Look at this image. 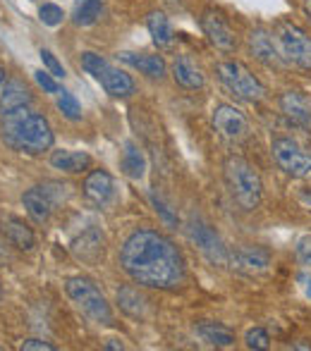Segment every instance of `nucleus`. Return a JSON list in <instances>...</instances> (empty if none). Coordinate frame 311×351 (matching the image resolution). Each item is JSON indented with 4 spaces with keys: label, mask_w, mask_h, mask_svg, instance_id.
I'll return each mask as SVG.
<instances>
[{
    "label": "nucleus",
    "mask_w": 311,
    "mask_h": 351,
    "mask_svg": "<svg viewBox=\"0 0 311 351\" xmlns=\"http://www.w3.org/2000/svg\"><path fill=\"white\" fill-rule=\"evenodd\" d=\"M233 265L240 273L254 275V273H264L270 265V254L261 246H240L233 256H230Z\"/></svg>",
    "instance_id": "obj_13"
},
{
    "label": "nucleus",
    "mask_w": 311,
    "mask_h": 351,
    "mask_svg": "<svg viewBox=\"0 0 311 351\" xmlns=\"http://www.w3.org/2000/svg\"><path fill=\"white\" fill-rule=\"evenodd\" d=\"M0 296H3V285H0Z\"/></svg>",
    "instance_id": "obj_40"
},
{
    "label": "nucleus",
    "mask_w": 311,
    "mask_h": 351,
    "mask_svg": "<svg viewBox=\"0 0 311 351\" xmlns=\"http://www.w3.org/2000/svg\"><path fill=\"white\" fill-rule=\"evenodd\" d=\"M122 172H125L130 180H141L146 172V158L141 153V148L137 146L135 141H127L125 143V151H122Z\"/></svg>",
    "instance_id": "obj_24"
},
{
    "label": "nucleus",
    "mask_w": 311,
    "mask_h": 351,
    "mask_svg": "<svg viewBox=\"0 0 311 351\" xmlns=\"http://www.w3.org/2000/svg\"><path fill=\"white\" fill-rule=\"evenodd\" d=\"M106 58H101L98 53H91V51H87V53H82V67L87 70L91 77H96L98 72H101V67L106 65Z\"/></svg>",
    "instance_id": "obj_31"
},
{
    "label": "nucleus",
    "mask_w": 311,
    "mask_h": 351,
    "mask_svg": "<svg viewBox=\"0 0 311 351\" xmlns=\"http://www.w3.org/2000/svg\"><path fill=\"white\" fill-rule=\"evenodd\" d=\"M309 296H311V287H309Z\"/></svg>",
    "instance_id": "obj_42"
},
{
    "label": "nucleus",
    "mask_w": 311,
    "mask_h": 351,
    "mask_svg": "<svg viewBox=\"0 0 311 351\" xmlns=\"http://www.w3.org/2000/svg\"><path fill=\"white\" fill-rule=\"evenodd\" d=\"M72 251H75V256L79 261H84V263H96L103 256V239L98 237V232L89 230L87 234H82L72 244Z\"/></svg>",
    "instance_id": "obj_23"
},
{
    "label": "nucleus",
    "mask_w": 311,
    "mask_h": 351,
    "mask_svg": "<svg viewBox=\"0 0 311 351\" xmlns=\"http://www.w3.org/2000/svg\"><path fill=\"white\" fill-rule=\"evenodd\" d=\"M201 29H204L206 38L214 48H218L220 53H233L237 48V36L233 32L225 17L216 10H206L201 14Z\"/></svg>",
    "instance_id": "obj_10"
},
{
    "label": "nucleus",
    "mask_w": 311,
    "mask_h": 351,
    "mask_svg": "<svg viewBox=\"0 0 311 351\" xmlns=\"http://www.w3.org/2000/svg\"><path fill=\"white\" fill-rule=\"evenodd\" d=\"M106 349H122V344H117L115 339H111V342L106 344Z\"/></svg>",
    "instance_id": "obj_38"
},
{
    "label": "nucleus",
    "mask_w": 311,
    "mask_h": 351,
    "mask_svg": "<svg viewBox=\"0 0 311 351\" xmlns=\"http://www.w3.org/2000/svg\"><path fill=\"white\" fill-rule=\"evenodd\" d=\"M280 110L285 112V117H288L292 125H299V127L311 125V108H309L307 98L299 91H285L283 96H280Z\"/></svg>",
    "instance_id": "obj_15"
},
{
    "label": "nucleus",
    "mask_w": 311,
    "mask_h": 351,
    "mask_svg": "<svg viewBox=\"0 0 311 351\" xmlns=\"http://www.w3.org/2000/svg\"><path fill=\"white\" fill-rule=\"evenodd\" d=\"M22 204H24V208H27L29 217H32L34 222L43 225V222L51 220L53 201H51V196H48V191L43 189V186H34V189H29L27 194L22 196Z\"/></svg>",
    "instance_id": "obj_16"
},
{
    "label": "nucleus",
    "mask_w": 311,
    "mask_h": 351,
    "mask_svg": "<svg viewBox=\"0 0 311 351\" xmlns=\"http://www.w3.org/2000/svg\"><path fill=\"white\" fill-rule=\"evenodd\" d=\"M84 196L96 206H108L115 199V182L106 170H91L84 180Z\"/></svg>",
    "instance_id": "obj_12"
},
{
    "label": "nucleus",
    "mask_w": 311,
    "mask_h": 351,
    "mask_svg": "<svg viewBox=\"0 0 311 351\" xmlns=\"http://www.w3.org/2000/svg\"><path fill=\"white\" fill-rule=\"evenodd\" d=\"M34 79H36V84H38V86H41L46 93H60V86H58L56 77H53L51 72L38 70V72H34Z\"/></svg>",
    "instance_id": "obj_33"
},
{
    "label": "nucleus",
    "mask_w": 311,
    "mask_h": 351,
    "mask_svg": "<svg viewBox=\"0 0 311 351\" xmlns=\"http://www.w3.org/2000/svg\"><path fill=\"white\" fill-rule=\"evenodd\" d=\"M96 79L101 82V86L106 88V93H111V96H115V98H127L135 93V82H132L130 74L113 67L111 62H106V65L101 67Z\"/></svg>",
    "instance_id": "obj_14"
},
{
    "label": "nucleus",
    "mask_w": 311,
    "mask_h": 351,
    "mask_svg": "<svg viewBox=\"0 0 311 351\" xmlns=\"http://www.w3.org/2000/svg\"><path fill=\"white\" fill-rule=\"evenodd\" d=\"M244 344L249 349H256V351H264L270 347V337L264 328H251L249 332L244 335Z\"/></svg>",
    "instance_id": "obj_29"
},
{
    "label": "nucleus",
    "mask_w": 311,
    "mask_h": 351,
    "mask_svg": "<svg viewBox=\"0 0 311 351\" xmlns=\"http://www.w3.org/2000/svg\"><path fill=\"white\" fill-rule=\"evenodd\" d=\"M103 12V0H77L72 10V22L77 27H91L98 22Z\"/></svg>",
    "instance_id": "obj_27"
},
{
    "label": "nucleus",
    "mask_w": 311,
    "mask_h": 351,
    "mask_svg": "<svg viewBox=\"0 0 311 351\" xmlns=\"http://www.w3.org/2000/svg\"><path fill=\"white\" fill-rule=\"evenodd\" d=\"M172 79H175V84H180L182 88H189V91L201 88L206 82L201 70L192 62V58H187V56L175 58V62H172Z\"/></svg>",
    "instance_id": "obj_19"
},
{
    "label": "nucleus",
    "mask_w": 311,
    "mask_h": 351,
    "mask_svg": "<svg viewBox=\"0 0 311 351\" xmlns=\"http://www.w3.org/2000/svg\"><path fill=\"white\" fill-rule=\"evenodd\" d=\"M187 234H189V239L196 244V249H199L214 265L230 263L228 249H225V244L220 241V237L216 234V230L209 225V222H204L201 217L194 215L189 220V225H187Z\"/></svg>",
    "instance_id": "obj_8"
},
{
    "label": "nucleus",
    "mask_w": 311,
    "mask_h": 351,
    "mask_svg": "<svg viewBox=\"0 0 311 351\" xmlns=\"http://www.w3.org/2000/svg\"><path fill=\"white\" fill-rule=\"evenodd\" d=\"M151 204H154L156 206V213H161V215H163V220H165L168 222V225H175V215H172V213L170 210H168V206L165 204H163V201L161 199H158V196L156 194H151Z\"/></svg>",
    "instance_id": "obj_36"
},
{
    "label": "nucleus",
    "mask_w": 311,
    "mask_h": 351,
    "mask_svg": "<svg viewBox=\"0 0 311 351\" xmlns=\"http://www.w3.org/2000/svg\"><path fill=\"white\" fill-rule=\"evenodd\" d=\"M146 29H149V34H151V41H154L161 51H170V48L175 46L172 24L163 12H158V10L156 12H149V17H146Z\"/></svg>",
    "instance_id": "obj_18"
},
{
    "label": "nucleus",
    "mask_w": 311,
    "mask_h": 351,
    "mask_svg": "<svg viewBox=\"0 0 311 351\" xmlns=\"http://www.w3.org/2000/svg\"><path fill=\"white\" fill-rule=\"evenodd\" d=\"M120 60L127 62L130 67H135V70H139L141 74H146V77H151V79L165 77V60H163L161 56H146V53H141V56H137V53H122Z\"/></svg>",
    "instance_id": "obj_22"
},
{
    "label": "nucleus",
    "mask_w": 311,
    "mask_h": 351,
    "mask_svg": "<svg viewBox=\"0 0 311 351\" xmlns=\"http://www.w3.org/2000/svg\"><path fill=\"white\" fill-rule=\"evenodd\" d=\"M0 351H5V347H0Z\"/></svg>",
    "instance_id": "obj_41"
},
{
    "label": "nucleus",
    "mask_w": 311,
    "mask_h": 351,
    "mask_svg": "<svg viewBox=\"0 0 311 351\" xmlns=\"http://www.w3.org/2000/svg\"><path fill=\"white\" fill-rule=\"evenodd\" d=\"M41 60H43V65L48 67V72H51L56 79H62V77H65V67H62L60 62H58V58L53 56V53L48 51V48H41Z\"/></svg>",
    "instance_id": "obj_32"
},
{
    "label": "nucleus",
    "mask_w": 311,
    "mask_h": 351,
    "mask_svg": "<svg viewBox=\"0 0 311 351\" xmlns=\"http://www.w3.org/2000/svg\"><path fill=\"white\" fill-rule=\"evenodd\" d=\"M0 232L5 234V239L12 246H17L19 251H32L34 244H36V237H34L32 227L24 225V220L19 217H5L0 222Z\"/></svg>",
    "instance_id": "obj_17"
},
{
    "label": "nucleus",
    "mask_w": 311,
    "mask_h": 351,
    "mask_svg": "<svg viewBox=\"0 0 311 351\" xmlns=\"http://www.w3.org/2000/svg\"><path fill=\"white\" fill-rule=\"evenodd\" d=\"M302 10H304V17H307L311 24V0H302Z\"/></svg>",
    "instance_id": "obj_37"
},
{
    "label": "nucleus",
    "mask_w": 311,
    "mask_h": 351,
    "mask_svg": "<svg viewBox=\"0 0 311 351\" xmlns=\"http://www.w3.org/2000/svg\"><path fill=\"white\" fill-rule=\"evenodd\" d=\"M3 139L14 151L38 156L53 146V130L43 115L19 108L3 115Z\"/></svg>",
    "instance_id": "obj_2"
},
{
    "label": "nucleus",
    "mask_w": 311,
    "mask_h": 351,
    "mask_svg": "<svg viewBox=\"0 0 311 351\" xmlns=\"http://www.w3.org/2000/svg\"><path fill=\"white\" fill-rule=\"evenodd\" d=\"M120 268L135 285L149 289H177L187 268L180 249L156 230H137L120 249Z\"/></svg>",
    "instance_id": "obj_1"
},
{
    "label": "nucleus",
    "mask_w": 311,
    "mask_h": 351,
    "mask_svg": "<svg viewBox=\"0 0 311 351\" xmlns=\"http://www.w3.org/2000/svg\"><path fill=\"white\" fill-rule=\"evenodd\" d=\"M297 258L302 265H311V237H304L297 244Z\"/></svg>",
    "instance_id": "obj_35"
},
{
    "label": "nucleus",
    "mask_w": 311,
    "mask_h": 351,
    "mask_svg": "<svg viewBox=\"0 0 311 351\" xmlns=\"http://www.w3.org/2000/svg\"><path fill=\"white\" fill-rule=\"evenodd\" d=\"M58 108H60V112L67 117V120L77 122L79 117H82V106H79V101L72 93L67 91H60L58 93Z\"/></svg>",
    "instance_id": "obj_28"
},
{
    "label": "nucleus",
    "mask_w": 311,
    "mask_h": 351,
    "mask_svg": "<svg viewBox=\"0 0 311 351\" xmlns=\"http://www.w3.org/2000/svg\"><path fill=\"white\" fill-rule=\"evenodd\" d=\"M216 74H218L220 84L233 93L235 98L246 103H259L266 98V86L261 79L246 65L237 60H223L216 65Z\"/></svg>",
    "instance_id": "obj_5"
},
{
    "label": "nucleus",
    "mask_w": 311,
    "mask_h": 351,
    "mask_svg": "<svg viewBox=\"0 0 311 351\" xmlns=\"http://www.w3.org/2000/svg\"><path fill=\"white\" fill-rule=\"evenodd\" d=\"M3 86H5V70L0 67V91H3Z\"/></svg>",
    "instance_id": "obj_39"
},
{
    "label": "nucleus",
    "mask_w": 311,
    "mask_h": 351,
    "mask_svg": "<svg viewBox=\"0 0 311 351\" xmlns=\"http://www.w3.org/2000/svg\"><path fill=\"white\" fill-rule=\"evenodd\" d=\"M65 291L70 296V301L87 315L91 323L96 325H115V315H113V308L108 304V299L101 294L96 285L91 280L82 278H67L65 280Z\"/></svg>",
    "instance_id": "obj_4"
},
{
    "label": "nucleus",
    "mask_w": 311,
    "mask_h": 351,
    "mask_svg": "<svg viewBox=\"0 0 311 351\" xmlns=\"http://www.w3.org/2000/svg\"><path fill=\"white\" fill-rule=\"evenodd\" d=\"M117 304H120L122 313H127L130 318H144L146 299L135 287H122V289H117Z\"/></svg>",
    "instance_id": "obj_26"
},
{
    "label": "nucleus",
    "mask_w": 311,
    "mask_h": 351,
    "mask_svg": "<svg viewBox=\"0 0 311 351\" xmlns=\"http://www.w3.org/2000/svg\"><path fill=\"white\" fill-rule=\"evenodd\" d=\"M223 177L230 189V196L242 210H254L261 204L264 184H261L259 172L249 160L240 156H230L223 165Z\"/></svg>",
    "instance_id": "obj_3"
},
{
    "label": "nucleus",
    "mask_w": 311,
    "mask_h": 351,
    "mask_svg": "<svg viewBox=\"0 0 311 351\" xmlns=\"http://www.w3.org/2000/svg\"><path fill=\"white\" fill-rule=\"evenodd\" d=\"M249 53L256 58V60L264 62V65H268V67L288 65V62L283 60V56H280L278 46H275L273 34L266 32V29H254V32L249 34Z\"/></svg>",
    "instance_id": "obj_11"
},
{
    "label": "nucleus",
    "mask_w": 311,
    "mask_h": 351,
    "mask_svg": "<svg viewBox=\"0 0 311 351\" xmlns=\"http://www.w3.org/2000/svg\"><path fill=\"white\" fill-rule=\"evenodd\" d=\"M211 122H214V130L228 141H242L249 134V122H246L244 112L240 108L230 106V103L216 106Z\"/></svg>",
    "instance_id": "obj_9"
},
{
    "label": "nucleus",
    "mask_w": 311,
    "mask_h": 351,
    "mask_svg": "<svg viewBox=\"0 0 311 351\" xmlns=\"http://www.w3.org/2000/svg\"><path fill=\"white\" fill-rule=\"evenodd\" d=\"M270 153L285 175L297 177V180L311 175V151H307L299 141L290 136H278L270 146Z\"/></svg>",
    "instance_id": "obj_7"
},
{
    "label": "nucleus",
    "mask_w": 311,
    "mask_h": 351,
    "mask_svg": "<svg viewBox=\"0 0 311 351\" xmlns=\"http://www.w3.org/2000/svg\"><path fill=\"white\" fill-rule=\"evenodd\" d=\"M51 165L67 175H82L91 165V156L84 151H53Z\"/></svg>",
    "instance_id": "obj_20"
},
{
    "label": "nucleus",
    "mask_w": 311,
    "mask_h": 351,
    "mask_svg": "<svg viewBox=\"0 0 311 351\" xmlns=\"http://www.w3.org/2000/svg\"><path fill=\"white\" fill-rule=\"evenodd\" d=\"M38 17H41V22L46 24V27H58V24L62 22V8L56 3H43L41 10H38Z\"/></svg>",
    "instance_id": "obj_30"
},
{
    "label": "nucleus",
    "mask_w": 311,
    "mask_h": 351,
    "mask_svg": "<svg viewBox=\"0 0 311 351\" xmlns=\"http://www.w3.org/2000/svg\"><path fill=\"white\" fill-rule=\"evenodd\" d=\"M273 38L288 65L311 70V36L295 22L280 19L273 27Z\"/></svg>",
    "instance_id": "obj_6"
},
{
    "label": "nucleus",
    "mask_w": 311,
    "mask_h": 351,
    "mask_svg": "<svg viewBox=\"0 0 311 351\" xmlns=\"http://www.w3.org/2000/svg\"><path fill=\"white\" fill-rule=\"evenodd\" d=\"M196 332H199V337L204 339V342H209L211 347L225 349L235 344V332L220 323H199L196 325Z\"/></svg>",
    "instance_id": "obj_25"
},
{
    "label": "nucleus",
    "mask_w": 311,
    "mask_h": 351,
    "mask_svg": "<svg viewBox=\"0 0 311 351\" xmlns=\"http://www.w3.org/2000/svg\"><path fill=\"white\" fill-rule=\"evenodd\" d=\"M19 349L22 351H56L51 342H43V339H24L22 344H19Z\"/></svg>",
    "instance_id": "obj_34"
},
{
    "label": "nucleus",
    "mask_w": 311,
    "mask_h": 351,
    "mask_svg": "<svg viewBox=\"0 0 311 351\" xmlns=\"http://www.w3.org/2000/svg\"><path fill=\"white\" fill-rule=\"evenodd\" d=\"M29 103H32V93H29V88L19 79H10L3 91H0V112L3 115L19 110V108H27Z\"/></svg>",
    "instance_id": "obj_21"
}]
</instances>
